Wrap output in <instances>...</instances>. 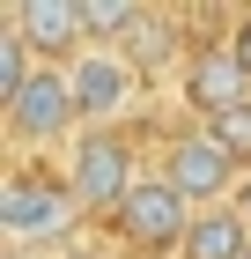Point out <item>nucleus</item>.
Here are the masks:
<instances>
[{"mask_svg": "<svg viewBox=\"0 0 251 259\" xmlns=\"http://www.w3.org/2000/svg\"><path fill=\"white\" fill-rule=\"evenodd\" d=\"M155 178H170L177 193L192 200L199 215L207 207H236V185H244V163L222 148V141L207 134V126H192V134H177L170 148H163V163H155Z\"/></svg>", "mask_w": 251, "mask_h": 259, "instance_id": "nucleus-5", "label": "nucleus"}, {"mask_svg": "<svg viewBox=\"0 0 251 259\" xmlns=\"http://www.w3.org/2000/svg\"><path fill=\"white\" fill-rule=\"evenodd\" d=\"M59 178H67V193L81 200V215L89 207H126V193H133L148 170H140V156H133V141L118 134V126H81L74 134V148L59 156Z\"/></svg>", "mask_w": 251, "mask_h": 259, "instance_id": "nucleus-2", "label": "nucleus"}, {"mask_svg": "<svg viewBox=\"0 0 251 259\" xmlns=\"http://www.w3.org/2000/svg\"><path fill=\"white\" fill-rule=\"evenodd\" d=\"M244 259H251V252H244Z\"/></svg>", "mask_w": 251, "mask_h": 259, "instance_id": "nucleus-16", "label": "nucleus"}, {"mask_svg": "<svg viewBox=\"0 0 251 259\" xmlns=\"http://www.w3.org/2000/svg\"><path fill=\"white\" fill-rule=\"evenodd\" d=\"M118 52H126L140 74H155V67H177V37H170V22H163V15H148V22L133 30V45H118Z\"/></svg>", "mask_w": 251, "mask_h": 259, "instance_id": "nucleus-11", "label": "nucleus"}, {"mask_svg": "<svg viewBox=\"0 0 251 259\" xmlns=\"http://www.w3.org/2000/svg\"><path fill=\"white\" fill-rule=\"evenodd\" d=\"M81 22H89V45H133L148 8H133V0H81Z\"/></svg>", "mask_w": 251, "mask_h": 259, "instance_id": "nucleus-10", "label": "nucleus"}, {"mask_svg": "<svg viewBox=\"0 0 251 259\" xmlns=\"http://www.w3.org/2000/svg\"><path fill=\"white\" fill-rule=\"evenodd\" d=\"M74 230H81V200L67 193V178H44V170H8L0 178V237L15 252H74Z\"/></svg>", "mask_w": 251, "mask_h": 259, "instance_id": "nucleus-1", "label": "nucleus"}, {"mask_svg": "<svg viewBox=\"0 0 251 259\" xmlns=\"http://www.w3.org/2000/svg\"><path fill=\"white\" fill-rule=\"evenodd\" d=\"M8 30L37 52V67H67V60L89 52L81 0H15V8H8Z\"/></svg>", "mask_w": 251, "mask_h": 259, "instance_id": "nucleus-7", "label": "nucleus"}, {"mask_svg": "<svg viewBox=\"0 0 251 259\" xmlns=\"http://www.w3.org/2000/svg\"><path fill=\"white\" fill-rule=\"evenodd\" d=\"M207 134H214V141H222V148H229V156H236V163L251 170V104H236V111L207 119Z\"/></svg>", "mask_w": 251, "mask_h": 259, "instance_id": "nucleus-12", "label": "nucleus"}, {"mask_svg": "<svg viewBox=\"0 0 251 259\" xmlns=\"http://www.w3.org/2000/svg\"><path fill=\"white\" fill-rule=\"evenodd\" d=\"M236 215L251 222V170H244V185H236Z\"/></svg>", "mask_w": 251, "mask_h": 259, "instance_id": "nucleus-15", "label": "nucleus"}, {"mask_svg": "<svg viewBox=\"0 0 251 259\" xmlns=\"http://www.w3.org/2000/svg\"><path fill=\"white\" fill-rule=\"evenodd\" d=\"M192 200L177 193L170 178H140L133 193H126V207H118V237L133 244V252H185V237H192Z\"/></svg>", "mask_w": 251, "mask_h": 259, "instance_id": "nucleus-6", "label": "nucleus"}, {"mask_svg": "<svg viewBox=\"0 0 251 259\" xmlns=\"http://www.w3.org/2000/svg\"><path fill=\"white\" fill-rule=\"evenodd\" d=\"M177 89H185V104L199 111V126L222 119V111H236V104H251V74H244V60L229 52V37L199 45L192 60H185V74H177Z\"/></svg>", "mask_w": 251, "mask_h": 259, "instance_id": "nucleus-8", "label": "nucleus"}, {"mask_svg": "<svg viewBox=\"0 0 251 259\" xmlns=\"http://www.w3.org/2000/svg\"><path fill=\"white\" fill-rule=\"evenodd\" d=\"M67 81H74L81 126H126L148 97V74H140L118 45H89L81 60H67Z\"/></svg>", "mask_w": 251, "mask_h": 259, "instance_id": "nucleus-4", "label": "nucleus"}, {"mask_svg": "<svg viewBox=\"0 0 251 259\" xmlns=\"http://www.w3.org/2000/svg\"><path fill=\"white\" fill-rule=\"evenodd\" d=\"M229 52H236V60H244V74H251V8H244V15L229 22Z\"/></svg>", "mask_w": 251, "mask_h": 259, "instance_id": "nucleus-13", "label": "nucleus"}, {"mask_svg": "<svg viewBox=\"0 0 251 259\" xmlns=\"http://www.w3.org/2000/svg\"><path fill=\"white\" fill-rule=\"evenodd\" d=\"M244 252H251V222L236 207H207V215H192V237L177 259H244Z\"/></svg>", "mask_w": 251, "mask_h": 259, "instance_id": "nucleus-9", "label": "nucleus"}, {"mask_svg": "<svg viewBox=\"0 0 251 259\" xmlns=\"http://www.w3.org/2000/svg\"><path fill=\"white\" fill-rule=\"evenodd\" d=\"M67 259H118V252H111V244H74Z\"/></svg>", "mask_w": 251, "mask_h": 259, "instance_id": "nucleus-14", "label": "nucleus"}, {"mask_svg": "<svg viewBox=\"0 0 251 259\" xmlns=\"http://www.w3.org/2000/svg\"><path fill=\"white\" fill-rule=\"evenodd\" d=\"M0 126H8V148L15 156H67L81 134V104H74V81H67V67H37L30 74V89H22L8 111H0Z\"/></svg>", "mask_w": 251, "mask_h": 259, "instance_id": "nucleus-3", "label": "nucleus"}]
</instances>
